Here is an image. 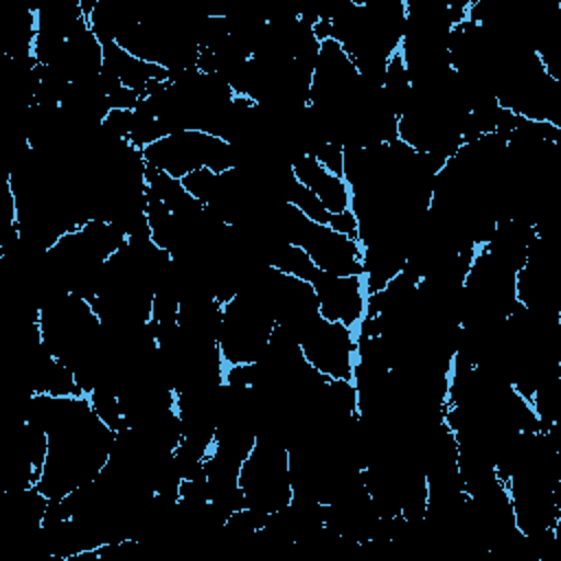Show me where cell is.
I'll list each match as a JSON object with an SVG mask.
<instances>
[{"label": "cell", "instance_id": "obj_1", "mask_svg": "<svg viewBox=\"0 0 561 561\" xmlns=\"http://www.w3.org/2000/svg\"><path fill=\"white\" fill-rule=\"evenodd\" d=\"M276 327L274 316L263 300L248 287L221 305L217 329V348L224 366L256 364L267 346Z\"/></svg>", "mask_w": 561, "mask_h": 561}, {"label": "cell", "instance_id": "obj_2", "mask_svg": "<svg viewBox=\"0 0 561 561\" xmlns=\"http://www.w3.org/2000/svg\"><path fill=\"white\" fill-rule=\"evenodd\" d=\"M239 489L245 508L274 515L289 506L294 497L289 451L270 436H256L254 447L239 467Z\"/></svg>", "mask_w": 561, "mask_h": 561}, {"label": "cell", "instance_id": "obj_3", "mask_svg": "<svg viewBox=\"0 0 561 561\" xmlns=\"http://www.w3.org/2000/svg\"><path fill=\"white\" fill-rule=\"evenodd\" d=\"M305 362L327 379H353L357 362V331L322 316L300 335Z\"/></svg>", "mask_w": 561, "mask_h": 561}, {"label": "cell", "instance_id": "obj_4", "mask_svg": "<svg viewBox=\"0 0 561 561\" xmlns=\"http://www.w3.org/2000/svg\"><path fill=\"white\" fill-rule=\"evenodd\" d=\"M313 287L318 296V311L324 320L357 329V324L366 318L368 289L362 274L337 276L320 272Z\"/></svg>", "mask_w": 561, "mask_h": 561}, {"label": "cell", "instance_id": "obj_5", "mask_svg": "<svg viewBox=\"0 0 561 561\" xmlns=\"http://www.w3.org/2000/svg\"><path fill=\"white\" fill-rule=\"evenodd\" d=\"M289 169L294 178L305 184L322 202L329 215L351 208V186L342 175L327 171L311 153H298L291 158Z\"/></svg>", "mask_w": 561, "mask_h": 561}]
</instances>
